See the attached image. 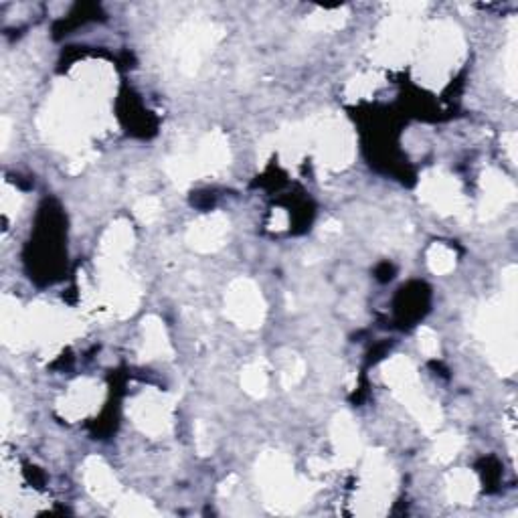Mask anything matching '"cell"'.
<instances>
[{"label": "cell", "mask_w": 518, "mask_h": 518, "mask_svg": "<svg viewBox=\"0 0 518 518\" xmlns=\"http://www.w3.org/2000/svg\"><path fill=\"white\" fill-rule=\"evenodd\" d=\"M417 338H419V351L427 357V359H434L438 353H440V338L438 334L431 330V328H421L417 332Z\"/></svg>", "instance_id": "cell-30"}, {"label": "cell", "mask_w": 518, "mask_h": 518, "mask_svg": "<svg viewBox=\"0 0 518 518\" xmlns=\"http://www.w3.org/2000/svg\"><path fill=\"white\" fill-rule=\"evenodd\" d=\"M361 478V488L353 502L355 512L361 516L385 514L395 490V472L387 464L383 452H369L365 456Z\"/></svg>", "instance_id": "cell-6"}, {"label": "cell", "mask_w": 518, "mask_h": 518, "mask_svg": "<svg viewBox=\"0 0 518 518\" xmlns=\"http://www.w3.org/2000/svg\"><path fill=\"white\" fill-rule=\"evenodd\" d=\"M332 444H334V466L336 468H351L363 454L359 429L349 413H338L332 421Z\"/></svg>", "instance_id": "cell-14"}, {"label": "cell", "mask_w": 518, "mask_h": 518, "mask_svg": "<svg viewBox=\"0 0 518 518\" xmlns=\"http://www.w3.org/2000/svg\"><path fill=\"white\" fill-rule=\"evenodd\" d=\"M132 243H134V233L128 221H116L114 225H110L100 243L98 268L102 272L122 270L126 255L132 249Z\"/></svg>", "instance_id": "cell-15"}, {"label": "cell", "mask_w": 518, "mask_h": 518, "mask_svg": "<svg viewBox=\"0 0 518 518\" xmlns=\"http://www.w3.org/2000/svg\"><path fill=\"white\" fill-rule=\"evenodd\" d=\"M9 423H11V405H9V399L3 397V434L5 436L9 431Z\"/></svg>", "instance_id": "cell-35"}, {"label": "cell", "mask_w": 518, "mask_h": 518, "mask_svg": "<svg viewBox=\"0 0 518 518\" xmlns=\"http://www.w3.org/2000/svg\"><path fill=\"white\" fill-rule=\"evenodd\" d=\"M225 314L241 328H259L266 318V302L251 280H235L225 296Z\"/></svg>", "instance_id": "cell-10"}, {"label": "cell", "mask_w": 518, "mask_h": 518, "mask_svg": "<svg viewBox=\"0 0 518 518\" xmlns=\"http://www.w3.org/2000/svg\"><path fill=\"white\" fill-rule=\"evenodd\" d=\"M516 270L510 268L506 276V292L502 302L488 304L478 316V334L490 351L492 363L500 373L514 371V328H516Z\"/></svg>", "instance_id": "cell-1"}, {"label": "cell", "mask_w": 518, "mask_h": 518, "mask_svg": "<svg viewBox=\"0 0 518 518\" xmlns=\"http://www.w3.org/2000/svg\"><path fill=\"white\" fill-rule=\"evenodd\" d=\"M241 385H243L245 393H249L251 397H264L268 393V385H270L266 365L259 361L247 365L241 375Z\"/></svg>", "instance_id": "cell-23"}, {"label": "cell", "mask_w": 518, "mask_h": 518, "mask_svg": "<svg viewBox=\"0 0 518 518\" xmlns=\"http://www.w3.org/2000/svg\"><path fill=\"white\" fill-rule=\"evenodd\" d=\"M83 482L88 492L102 504H116L118 498L122 496L120 482L112 474V470L104 464V460L92 456L85 460L83 464Z\"/></svg>", "instance_id": "cell-16"}, {"label": "cell", "mask_w": 518, "mask_h": 518, "mask_svg": "<svg viewBox=\"0 0 518 518\" xmlns=\"http://www.w3.org/2000/svg\"><path fill=\"white\" fill-rule=\"evenodd\" d=\"M142 332H144V342H142V359L152 361V359H168L172 355L170 340L166 336L164 322L156 316H148L142 322Z\"/></svg>", "instance_id": "cell-21"}, {"label": "cell", "mask_w": 518, "mask_h": 518, "mask_svg": "<svg viewBox=\"0 0 518 518\" xmlns=\"http://www.w3.org/2000/svg\"><path fill=\"white\" fill-rule=\"evenodd\" d=\"M482 187H484V197H482V205H480L482 219L496 217L508 203H512L516 199L514 185L504 175H500L498 170L484 172Z\"/></svg>", "instance_id": "cell-20"}, {"label": "cell", "mask_w": 518, "mask_h": 518, "mask_svg": "<svg viewBox=\"0 0 518 518\" xmlns=\"http://www.w3.org/2000/svg\"><path fill=\"white\" fill-rule=\"evenodd\" d=\"M27 318L31 342L39 344L43 351L49 353L79 332V322L73 318V314L43 302L31 306L27 310Z\"/></svg>", "instance_id": "cell-7"}, {"label": "cell", "mask_w": 518, "mask_h": 518, "mask_svg": "<svg viewBox=\"0 0 518 518\" xmlns=\"http://www.w3.org/2000/svg\"><path fill=\"white\" fill-rule=\"evenodd\" d=\"M191 158L197 170V179L217 175V172H221L229 164V144L225 134L219 130L207 134L199 142V148Z\"/></svg>", "instance_id": "cell-19"}, {"label": "cell", "mask_w": 518, "mask_h": 518, "mask_svg": "<svg viewBox=\"0 0 518 518\" xmlns=\"http://www.w3.org/2000/svg\"><path fill=\"white\" fill-rule=\"evenodd\" d=\"M413 7L415 5H399V9H403L405 15H397L385 21L375 47L377 61L391 67H399L411 57L417 43V23L415 17L407 13Z\"/></svg>", "instance_id": "cell-8"}, {"label": "cell", "mask_w": 518, "mask_h": 518, "mask_svg": "<svg viewBox=\"0 0 518 518\" xmlns=\"http://www.w3.org/2000/svg\"><path fill=\"white\" fill-rule=\"evenodd\" d=\"M310 150L322 166L340 170L353 162L357 140L347 122L326 116L310 124Z\"/></svg>", "instance_id": "cell-5"}, {"label": "cell", "mask_w": 518, "mask_h": 518, "mask_svg": "<svg viewBox=\"0 0 518 518\" xmlns=\"http://www.w3.org/2000/svg\"><path fill=\"white\" fill-rule=\"evenodd\" d=\"M342 21H344V17H340V13L334 11V13H318V15L310 17L306 21V25L316 31H322V29L332 31V29H338L342 25Z\"/></svg>", "instance_id": "cell-32"}, {"label": "cell", "mask_w": 518, "mask_h": 518, "mask_svg": "<svg viewBox=\"0 0 518 518\" xmlns=\"http://www.w3.org/2000/svg\"><path fill=\"white\" fill-rule=\"evenodd\" d=\"M221 31L213 25H185L177 39L179 65L187 75L197 73L207 53L219 41Z\"/></svg>", "instance_id": "cell-12"}, {"label": "cell", "mask_w": 518, "mask_h": 518, "mask_svg": "<svg viewBox=\"0 0 518 518\" xmlns=\"http://www.w3.org/2000/svg\"><path fill=\"white\" fill-rule=\"evenodd\" d=\"M104 393V387L96 379H77L59 399L57 411L63 419L79 421L100 409Z\"/></svg>", "instance_id": "cell-13"}, {"label": "cell", "mask_w": 518, "mask_h": 518, "mask_svg": "<svg viewBox=\"0 0 518 518\" xmlns=\"http://www.w3.org/2000/svg\"><path fill=\"white\" fill-rule=\"evenodd\" d=\"M195 434H197V448H199V452H201L203 456H207L209 450H211V440H207L203 423H197V431H195Z\"/></svg>", "instance_id": "cell-33"}, {"label": "cell", "mask_w": 518, "mask_h": 518, "mask_svg": "<svg viewBox=\"0 0 518 518\" xmlns=\"http://www.w3.org/2000/svg\"><path fill=\"white\" fill-rule=\"evenodd\" d=\"M288 221H290V219H288V213L282 211V209H276V211L272 213V223H270V227L282 231V229L288 227Z\"/></svg>", "instance_id": "cell-34"}, {"label": "cell", "mask_w": 518, "mask_h": 518, "mask_svg": "<svg viewBox=\"0 0 518 518\" xmlns=\"http://www.w3.org/2000/svg\"><path fill=\"white\" fill-rule=\"evenodd\" d=\"M21 203H23L21 193H19L15 187H11L9 183H5V185H3V195H0V205H3L5 217H7V219L17 217V213H19V209H21Z\"/></svg>", "instance_id": "cell-29"}, {"label": "cell", "mask_w": 518, "mask_h": 518, "mask_svg": "<svg viewBox=\"0 0 518 518\" xmlns=\"http://www.w3.org/2000/svg\"><path fill=\"white\" fill-rule=\"evenodd\" d=\"M227 233H229V219L217 211L201 217L189 227L187 243L201 253H213L223 247Z\"/></svg>", "instance_id": "cell-17"}, {"label": "cell", "mask_w": 518, "mask_h": 518, "mask_svg": "<svg viewBox=\"0 0 518 518\" xmlns=\"http://www.w3.org/2000/svg\"><path fill=\"white\" fill-rule=\"evenodd\" d=\"M0 332H3V342L15 351L31 344L27 310H23L21 304L9 294L3 296V306H0Z\"/></svg>", "instance_id": "cell-18"}, {"label": "cell", "mask_w": 518, "mask_h": 518, "mask_svg": "<svg viewBox=\"0 0 518 518\" xmlns=\"http://www.w3.org/2000/svg\"><path fill=\"white\" fill-rule=\"evenodd\" d=\"M114 514L118 516H152L158 514L152 502L146 498H140L136 494H122L118 502L114 504Z\"/></svg>", "instance_id": "cell-25"}, {"label": "cell", "mask_w": 518, "mask_h": 518, "mask_svg": "<svg viewBox=\"0 0 518 518\" xmlns=\"http://www.w3.org/2000/svg\"><path fill=\"white\" fill-rule=\"evenodd\" d=\"M280 377H282V385H284L286 389H292V387L298 385V383L302 381V377H304V363H302L296 355H288V361H286V365L282 367Z\"/></svg>", "instance_id": "cell-28"}, {"label": "cell", "mask_w": 518, "mask_h": 518, "mask_svg": "<svg viewBox=\"0 0 518 518\" xmlns=\"http://www.w3.org/2000/svg\"><path fill=\"white\" fill-rule=\"evenodd\" d=\"M427 266H429L431 272L438 274V276L450 274L456 268L454 249H450L444 243H434L427 251Z\"/></svg>", "instance_id": "cell-24"}, {"label": "cell", "mask_w": 518, "mask_h": 518, "mask_svg": "<svg viewBox=\"0 0 518 518\" xmlns=\"http://www.w3.org/2000/svg\"><path fill=\"white\" fill-rule=\"evenodd\" d=\"M255 474L266 506L274 512H294L312 496V486L294 474L292 462L280 452H266L259 458Z\"/></svg>", "instance_id": "cell-2"}, {"label": "cell", "mask_w": 518, "mask_h": 518, "mask_svg": "<svg viewBox=\"0 0 518 518\" xmlns=\"http://www.w3.org/2000/svg\"><path fill=\"white\" fill-rule=\"evenodd\" d=\"M464 55V43L460 31L452 23L431 25L425 43L421 45L419 73L423 83H446L452 69Z\"/></svg>", "instance_id": "cell-4"}, {"label": "cell", "mask_w": 518, "mask_h": 518, "mask_svg": "<svg viewBox=\"0 0 518 518\" xmlns=\"http://www.w3.org/2000/svg\"><path fill=\"white\" fill-rule=\"evenodd\" d=\"M462 448H464V438H460L456 434H444L438 438V442L434 446V458L442 464L452 462Z\"/></svg>", "instance_id": "cell-26"}, {"label": "cell", "mask_w": 518, "mask_h": 518, "mask_svg": "<svg viewBox=\"0 0 518 518\" xmlns=\"http://www.w3.org/2000/svg\"><path fill=\"white\" fill-rule=\"evenodd\" d=\"M381 83V77H377L375 73H363V75H357L355 79L349 81L347 85V96L351 100H361V98H367L371 92L377 90V85Z\"/></svg>", "instance_id": "cell-27"}, {"label": "cell", "mask_w": 518, "mask_h": 518, "mask_svg": "<svg viewBox=\"0 0 518 518\" xmlns=\"http://www.w3.org/2000/svg\"><path fill=\"white\" fill-rule=\"evenodd\" d=\"M446 492L450 502L472 504L478 494V480L470 470H454L446 480Z\"/></svg>", "instance_id": "cell-22"}, {"label": "cell", "mask_w": 518, "mask_h": 518, "mask_svg": "<svg viewBox=\"0 0 518 518\" xmlns=\"http://www.w3.org/2000/svg\"><path fill=\"white\" fill-rule=\"evenodd\" d=\"M134 213L142 223H154L160 217V201L156 197H144L134 205Z\"/></svg>", "instance_id": "cell-31"}, {"label": "cell", "mask_w": 518, "mask_h": 518, "mask_svg": "<svg viewBox=\"0 0 518 518\" xmlns=\"http://www.w3.org/2000/svg\"><path fill=\"white\" fill-rule=\"evenodd\" d=\"M172 411H175V397L148 389L128 405V415L134 425L146 436L160 438L172 429Z\"/></svg>", "instance_id": "cell-9"}, {"label": "cell", "mask_w": 518, "mask_h": 518, "mask_svg": "<svg viewBox=\"0 0 518 518\" xmlns=\"http://www.w3.org/2000/svg\"><path fill=\"white\" fill-rule=\"evenodd\" d=\"M419 199L444 215H462L466 211L460 183L440 170H431L421 179Z\"/></svg>", "instance_id": "cell-11"}, {"label": "cell", "mask_w": 518, "mask_h": 518, "mask_svg": "<svg viewBox=\"0 0 518 518\" xmlns=\"http://www.w3.org/2000/svg\"><path fill=\"white\" fill-rule=\"evenodd\" d=\"M9 136H11V122L7 118H3V148H7Z\"/></svg>", "instance_id": "cell-36"}, {"label": "cell", "mask_w": 518, "mask_h": 518, "mask_svg": "<svg viewBox=\"0 0 518 518\" xmlns=\"http://www.w3.org/2000/svg\"><path fill=\"white\" fill-rule=\"evenodd\" d=\"M383 379L425 431H434L442 423V411L438 403L429 401L421 393L417 371L409 359L401 355L389 359L383 365Z\"/></svg>", "instance_id": "cell-3"}]
</instances>
